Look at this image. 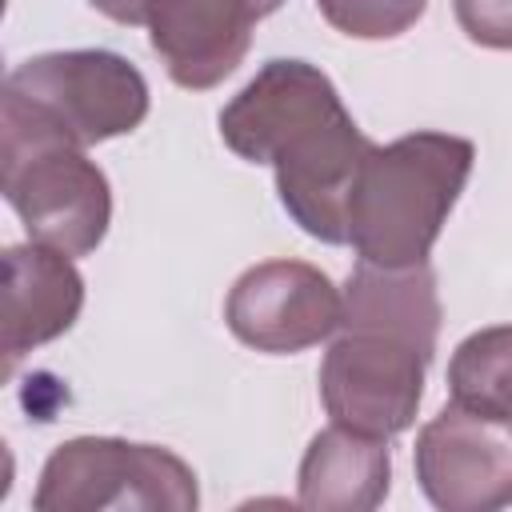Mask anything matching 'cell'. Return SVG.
Listing matches in <instances>:
<instances>
[{
    "instance_id": "obj_1",
    "label": "cell",
    "mask_w": 512,
    "mask_h": 512,
    "mask_svg": "<svg viewBox=\"0 0 512 512\" xmlns=\"http://www.w3.org/2000/svg\"><path fill=\"white\" fill-rule=\"evenodd\" d=\"M220 140L248 164H272L284 212L312 240L348 244L344 208L372 140L316 64L268 60L220 108Z\"/></svg>"
},
{
    "instance_id": "obj_2",
    "label": "cell",
    "mask_w": 512,
    "mask_h": 512,
    "mask_svg": "<svg viewBox=\"0 0 512 512\" xmlns=\"http://www.w3.org/2000/svg\"><path fill=\"white\" fill-rule=\"evenodd\" d=\"M476 164V144L452 132H408L372 144L344 208L348 244L384 268L424 264Z\"/></svg>"
},
{
    "instance_id": "obj_3",
    "label": "cell",
    "mask_w": 512,
    "mask_h": 512,
    "mask_svg": "<svg viewBox=\"0 0 512 512\" xmlns=\"http://www.w3.org/2000/svg\"><path fill=\"white\" fill-rule=\"evenodd\" d=\"M0 188L32 240L68 256L100 248L112 224L108 176L88 152L0 104Z\"/></svg>"
},
{
    "instance_id": "obj_4",
    "label": "cell",
    "mask_w": 512,
    "mask_h": 512,
    "mask_svg": "<svg viewBox=\"0 0 512 512\" xmlns=\"http://www.w3.org/2000/svg\"><path fill=\"white\" fill-rule=\"evenodd\" d=\"M8 108L52 128L56 136L92 148L128 136L148 116V80L136 64L108 48L44 52L16 64L4 80Z\"/></svg>"
},
{
    "instance_id": "obj_5",
    "label": "cell",
    "mask_w": 512,
    "mask_h": 512,
    "mask_svg": "<svg viewBox=\"0 0 512 512\" xmlns=\"http://www.w3.org/2000/svg\"><path fill=\"white\" fill-rule=\"evenodd\" d=\"M196 504V472L176 452L120 436L56 444L32 492L40 512H192Z\"/></svg>"
},
{
    "instance_id": "obj_6",
    "label": "cell",
    "mask_w": 512,
    "mask_h": 512,
    "mask_svg": "<svg viewBox=\"0 0 512 512\" xmlns=\"http://www.w3.org/2000/svg\"><path fill=\"white\" fill-rule=\"evenodd\" d=\"M428 364L432 352L404 336L340 328L320 364L324 412L332 416V424L368 436H400L412 428L424 400Z\"/></svg>"
},
{
    "instance_id": "obj_7",
    "label": "cell",
    "mask_w": 512,
    "mask_h": 512,
    "mask_svg": "<svg viewBox=\"0 0 512 512\" xmlns=\"http://www.w3.org/2000/svg\"><path fill=\"white\" fill-rule=\"evenodd\" d=\"M416 480L440 512H496L512 504V416L444 404L412 448Z\"/></svg>"
},
{
    "instance_id": "obj_8",
    "label": "cell",
    "mask_w": 512,
    "mask_h": 512,
    "mask_svg": "<svg viewBox=\"0 0 512 512\" xmlns=\"http://www.w3.org/2000/svg\"><path fill=\"white\" fill-rule=\"evenodd\" d=\"M344 296L308 260H264L236 276L224 320L232 336L268 356H292L340 328Z\"/></svg>"
},
{
    "instance_id": "obj_9",
    "label": "cell",
    "mask_w": 512,
    "mask_h": 512,
    "mask_svg": "<svg viewBox=\"0 0 512 512\" xmlns=\"http://www.w3.org/2000/svg\"><path fill=\"white\" fill-rule=\"evenodd\" d=\"M256 20L252 0H156L148 40L172 84L204 92L240 68Z\"/></svg>"
},
{
    "instance_id": "obj_10",
    "label": "cell",
    "mask_w": 512,
    "mask_h": 512,
    "mask_svg": "<svg viewBox=\"0 0 512 512\" xmlns=\"http://www.w3.org/2000/svg\"><path fill=\"white\" fill-rule=\"evenodd\" d=\"M84 308V276L72 256L40 240L4 248V356L16 364L24 352L64 336Z\"/></svg>"
},
{
    "instance_id": "obj_11",
    "label": "cell",
    "mask_w": 512,
    "mask_h": 512,
    "mask_svg": "<svg viewBox=\"0 0 512 512\" xmlns=\"http://www.w3.org/2000/svg\"><path fill=\"white\" fill-rule=\"evenodd\" d=\"M392 484V452L384 436L344 424L316 432L296 472V500L312 512H368L384 504Z\"/></svg>"
},
{
    "instance_id": "obj_12",
    "label": "cell",
    "mask_w": 512,
    "mask_h": 512,
    "mask_svg": "<svg viewBox=\"0 0 512 512\" xmlns=\"http://www.w3.org/2000/svg\"><path fill=\"white\" fill-rule=\"evenodd\" d=\"M340 328L404 336V340H412V344H420L424 352L436 356L440 292H436L432 264L424 260V264H412V268H384V264L360 260L352 268L348 284H344Z\"/></svg>"
},
{
    "instance_id": "obj_13",
    "label": "cell",
    "mask_w": 512,
    "mask_h": 512,
    "mask_svg": "<svg viewBox=\"0 0 512 512\" xmlns=\"http://www.w3.org/2000/svg\"><path fill=\"white\" fill-rule=\"evenodd\" d=\"M452 404L512 416V324H492L464 336L448 360Z\"/></svg>"
},
{
    "instance_id": "obj_14",
    "label": "cell",
    "mask_w": 512,
    "mask_h": 512,
    "mask_svg": "<svg viewBox=\"0 0 512 512\" xmlns=\"http://www.w3.org/2000/svg\"><path fill=\"white\" fill-rule=\"evenodd\" d=\"M316 8L352 40H392L424 16L428 0H316Z\"/></svg>"
},
{
    "instance_id": "obj_15",
    "label": "cell",
    "mask_w": 512,
    "mask_h": 512,
    "mask_svg": "<svg viewBox=\"0 0 512 512\" xmlns=\"http://www.w3.org/2000/svg\"><path fill=\"white\" fill-rule=\"evenodd\" d=\"M460 32L496 52H512V0H452Z\"/></svg>"
},
{
    "instance_id": "obj_16",
    "label": "cell",
    "mask_w": 512,
    "mask_h": 512,
    "mask_svg": "<svg viewBox=\"0 0 512 512\" xmlns=\"http://www.w3.org/2000/svg\"><path fill=\"white\" fill-rule=\"evenodd\" d=\"M88 4L116 24H148L156 0H88Z\"/></svg>"
},
{
    "instance_id": "obj_17",
    "label": "cell",
    "mask_w": 512,
    "mask_h": 512,
    "mask_svg": "<svg viewBox=\"0 0 512 512\" xmlns=\"http://www.w3.org/2000/svg\"><path fill=\"white\" fill-rule=\"evenodd\" d=\"M280 4H284V0H252V8L260 12V20H264V16H272V12L280 8Z\"/></svg>"
}]
</instances>
